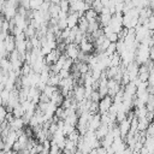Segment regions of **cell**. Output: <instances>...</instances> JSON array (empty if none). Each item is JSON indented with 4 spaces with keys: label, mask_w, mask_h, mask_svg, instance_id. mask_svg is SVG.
<instances>
[{
    "label": "cell",
    "mask_w": 154,
    "mask_h": 154,
    "mask_svg": "<svg viewBox=\"0 0 154 154\" xmlns=\"http://www.w3.org/2000/svg\"><path fill=\"white\" fill-rule=\"evenodd\" d=\"M79 13L78 12H69L67 16V28L73 29L78 26V20H79Z\"/></svg>",
    "instance_id": "obj_4"
},
{
    "label": "cell",
    "mask_w": 154,
    "mask_h": 154,
    "mask_svg": "<svg viewBox=\"0 0 154 154\" xmlns=\"http://www.w3.org/2000/svg\"><path fill=\"white\" fill-rule=\"evenodd\" d=\"M45 1H46V0H30L29 8L32 10V11H37V10H40L41 5H42Z\"/></svg>",
    "instance_id": "obj_5"
},
{
    "label": "cell",
    "mask_w": 154,
    "mask_h": 154,
    "mask_svg": "<svg viewBox=\"0 0 154 154\" xmlns=\"http://www.w3.org/2000/svg\"><path fill=\"white\" fill-rule=\"evenodd\" d=\"M65 53H66V57H67V58H70V59H72V60H76V59H78L79 53H81L79 46H78V45H76V43L66 45Z\"/></svg>",
    "instance_id": "obj_2"
},
{
    "label": "cell",
    "mask_w": 154,
    "mask_h": 154,
    "mask_svg": "<svg viewBox=\"0 0 154 154\" xmlns=\"http://www.w3.org/2000/svg\"><path fill=\"white\" fill-rule=\"evenodd\" d=\"M153 122H154V112H153Z\"/></svg>",
    "instance_id": "obj_7"
},
{
    "label": "cell",
    "mask_w": 154,
    "mask_h": 154,
    "mask_svg": "<svg viewBox=\"0 0 154 154\" xmlns=\"http://www.w3.org/2000/svg\"><path fill=\"white\" fill-rule=\"evenodd\" d=\"M146 26L149 29V30H152V31H154V13L149 17V19H148V23L146 24Z\"/></svg>",
    "instance_id": "obj_6"
},
{
    "label": "cell",
    "mask_w": 154,
    "mask_h": 154,
    "mask_svg": "<svg viewBox=\"0 0 154 154\" xmlns=\"http://www.w3.org/2000/svg\"><path fill=\"white\" fill-rule=\"evenodd\" d=\"M78 46H79L81 52H82V53H85V54L91 53V52L94 51V47H95V45H94V43H91V41H90V40H88L87 37H84V38L82 40V42H81Z\"/></svg>",
    "instance_id": "obj_3"
},
{
    "label": "cell",
    "mask_w": 154,
    "mask_h": 154,
    "mask_svg": "<svg viewBox=\"0 0 154 154\" xmlns=\"http://www.w3.org/2000/svg\"><path fill=\"white\" fill-rule=\"evenodd\" d=\"M113 103H114V100H113L112 96H109V95L103 96V97L99 101V112L102 113V114L107 113V112L111 109V107L113 106Z\"/></svg>",
    "instance_id": "obj_1"
}]
</instances>
